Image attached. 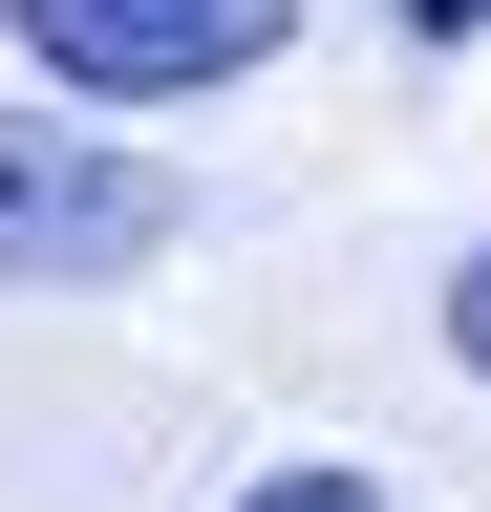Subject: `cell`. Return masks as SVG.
Segmentation results:
<instances>
[{"mask_svg":"<svg viewBox=\"0 0 491 512\" xmlns=\"http://www.w3.org/2000/svg\"><path fill=\"white\" fill-rule=\"evenodd\" d=\"M406 22H427V43H470V22H491V0H406Z\"/></svg>","mask_w":491,"mask_h":512,"instance_id":"obj_5","label":"cell"},{"mask_svg":"<svg viewBox=\"0 0 491 512\" xmlns=\"http://www.w3.org/2000/svg\"><path fill=\"white\" fill-rule=\"evenodd\" d=\"M129 256H171V171L150 150H107V128H43V107H0V278H129Z\"/></svg>","mask_w":491,"mask_h":512,"instance_id":"obj_1","label":"cell"},{"mask_svg":"<svg viewBox=\"0 0 491 512\" xmlns=\"http://www.w3.org/2000/svg\"><path fill=\"white\" fill-rule=\"evenodd\" d=\"M449 363L491 384V256H470V278H449Z\"/></svg>","mask_w":491,"mask_h":512,"instance_id":"obj_4","label":"cell"},{"mask_svg":"<svg viewBox=\"0 0 491 512\" xmlns=\"http://www.w3.org/2000/svg\"><path fill=\"white\" fill-rule=\"evenodd\" d=\"M235 512H385V470H257Z\"/></svg>","mask_w":491,"mask_h":512,"instance_id":"obj_3","label":"cell"},{"mask_svg":"<svg viewBox=\"0 0 491 512\" xmlns=\"http://www.w3.org/2000/svg\"><path fill=\"white\" fill-rule=\"evenodd\" d=\"M0 43L86 107H193L235 64H278V0H0Z\"/></svg>","mask_w":491,"mask_h":512,"instance_id":"obj_2","label":"cell"}]
</instances>
